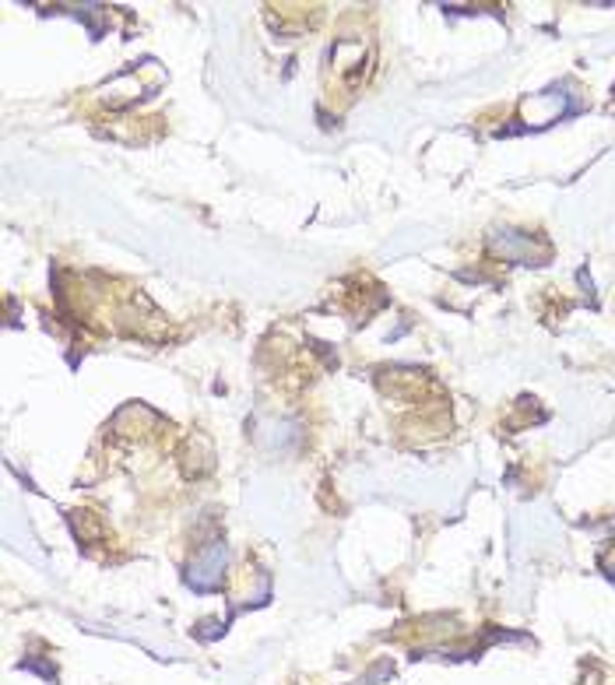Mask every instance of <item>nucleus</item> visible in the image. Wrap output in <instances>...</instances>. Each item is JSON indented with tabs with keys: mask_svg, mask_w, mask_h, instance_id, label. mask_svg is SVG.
Masks as SVG:
<instances>
[{
	"mask_svg": "<svg viewBox=\"0 0 615 685\" xmlns=\"http://www.w3.org/2000/svg\"><path fill=\"white\" fill-rule=\"evenodd\" d=\"M492 250L507 261H520V264H535L545 257V250L535 246L531 236H517V232H503V236H492Z\"/></svg>",
	"mask_w": 615,
	"mask_h": 685,
	"instance_id": "2",
	"label": "nucleus"
},
{
	"mask_svg": "<svg viewBox=\"0 0 615 685\" xmlns=\"http://www.w3.org/2000/svg\"><path fill=\"white\" fill-rule=\"evenodd\" d=\"M226 562H228V549L222 542H211L208 549H200L194 555V562H191V577H187V584L200 594H208V590H219L222 588V573H226Z\"/></svg>",
	"mask_w": 615,
	"mask_h": 685,
	"instance_id": "1",
	"label": "nucleus"
}]
</instances>
